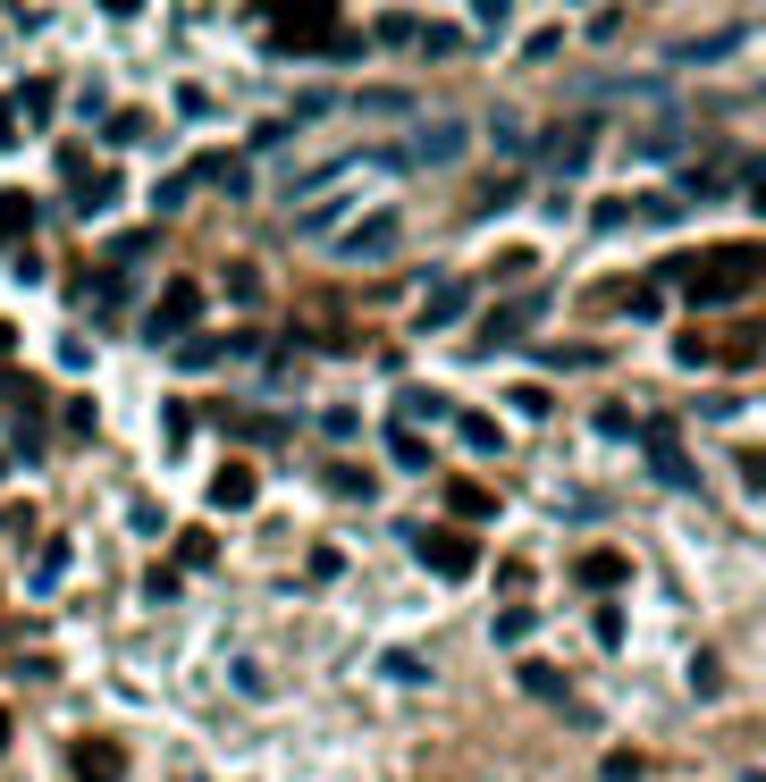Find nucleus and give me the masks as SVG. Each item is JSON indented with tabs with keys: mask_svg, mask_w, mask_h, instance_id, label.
I'll list each match as a JSON object with an SVG mask.
<instances>
[{
	"mask_svg": "<svg viewBox=\"0 0 766 782\" xmlns=\"http://www.w3.org/2000/svg\"><path fill=\"white\" fill-rule=\"evenodd\" d=\"M0 749H9V706H0Z\"/></svg>",
	"mask_w": 766,
	"mask_h": 782,
	"instance_id": "obj_26",
	"label": "nucleus"
},
{
	"mask_svg": "<svg viewBox=\"0 0 766 782\" xmlns=\"http://www.w3.org/2000/svg\"><path fill=\"white\" fill-rule=\"evenodd\" d=\"M269 51H363L354 42V26L337 18V9H304V18H269Z\"/></svg>",
	"mask_w": 766,
	"mask_h": 782,
	"instance_id": "obj_2",
	"label": "nucleus"
},
{
	"mask_svg": "<svg viewBox=\"0 0 766 782\" xmlns=\"http://www.w3.org/2000/svg\"><path fill=\"white\" fill-rule=\"evenodd\" d=\"M522 690H531V699H556L564 715H573V682H564L556 665H522Z\"/></svg>",
	"mask_w": 766,
	"mask_h": 782,
	"instance_id": "obj_13",
	"label": "nucleus"
},
{
	"mask_svg": "<svg viewBox=\"0 0 766 782\" xmlns=\"http://www.w3.org/2000/svg\"><path fill=\"white\" fill-rule=\"evenodd\" d=\"M177 564H212V531H186V538H177Z\"/></svg>",
	"mask_w": 766,
	"mask_h": 782,
	"instance_id": "obj_21",
	"label": "nucleus"
},
{
	"mask_svg": "<svg viewBox=\"0 0 766 782\" xmlns=\"http://www.w3.org/2000/svg\"><path fill=\"white\" fill-rule=\"evenodd\" d=\"M253 496H262V479H253V463H228V472L212 479V505H219V514H236V505H253Z\"/></svg>",
	"mask_w": 766,
	"mask_h": 782,
	"instance_id": "obj_9",
	"label": "nucleus"
},
{
	"mask_svg": "<svg viewBox=\"0 0 766 782\" xmlns=\"http://www.w3.org/2000/svg\"><path fill=\"white\" fill-rule=\"evenodd\" d=\"M337 253H345V261H387V253H396V219H387V210H380V219H363Z\"/></svg>",
	"mask_w": 766,
	"mask_h": 782,
	"instance_id": "obj_6",
	"label": "nucleus"
},
{
	"mask_svg": "<svg viewBox=\"0 0 766 782\" xmlns=\"http://www.w3.org/2000/svg\"><path fill=\"white\" fill-rule=\"evenodd\" d=\"M194 177H212V186H228V194H245V186H253V177H245V160H236V152H212V160H203Z\"/></svg>",
	"mask_w": 766,
	"mask_h": 782,
	"instance_id": "obj_15",
	"label": "nucleus"
},
{
	"mask_svg": "<svg viewBox=\"0 0 766 782\" xmlns=\"http://www.w3.org/2000/svg\"><path fill=\"white\" fill-rule=\"evenodd\" d=\"M59 573H68V538H51V547H42V581H35V590H51Z\"/></svg>",
	"mask_w": 766,
	"mask_h": 782,
	"instance_id": "obj_22",
	"label": "nucleus"
},
{
	"mask_svg": "<svg viewBox=\"0 0 766 782\" xmlns=\"http://www.w3.org/2000/svg\"><path fill=\"white\" fill-rule=\"evenodd\" d=\"M26 219H35V202H26V194H0V236H18Z\"/></svg>",
	"mask_w": 766,
	"mask_h": 782,
	"instance_id": "obj_20",
	"label": "nucleus"
},
{
	"mask_svg": "<svg viewBox=\"0 0 766 782\" xmlns=\"http://www.w3.org/2000/svg\"><path fill=\"white\" fill-rule=\"evenodd\" d=\"M455 429H463V446H480V455H498V420H489V413H463Z\"/></svg>",
	"mask_w": 766,
	"mask_h": 782,
	"instance_id": "obj_17",
	"label": "nucleus"
},
{
	"mask_svg": "<svg viewBox=\"0 0 766 782\" xmlns=\"http://www.w3.org/2000/svg\"><path fill=\"white\" fill-rule=\"evenodd\" d=\"M51 101H59V85H42V77H35V85H18V110L35 118V127H42V118H51Z\"/></svg>",
	"mask_w": 766,
	"mask_h": 782,
	"instance_id": "obj_16",
	"label": "nucleus"
},
{
	"mask_svg": "<svg viewBox=\"0 0 766 782\" xmlns=\"http://www.w3.org/2000/svg\"><path fill=\"white\" fill-rule=\"evenodd\" d=\"M758 278H766V253L758 245H725V253H708V261H682V287H690V304H699V311L742 304Z\"/></svg>",
	"mask_w": 766,
	"mask_h": 782,
	"instance_id": "obj_1",
	"label": "nucleus"
},
{
	"mask_svg": "<svg viewBox=\"0 0 766 782\" xmlns=\"http://www.w3.org/2000/svg\"><path fill=\"white\" fill-rule=\"evenodd\" d=\"M531 320H539V304H505L498 320L480 328V345H505V337H531Z\"/></svg>",
	"mask_w": 766,
	"mask_h": 782,
	"instance_id": "obj_14",
	"label": "nucleus"
},
{
	"mask_svg": "<svg viewBox=\"0 0 766 782\" xmlns=\"http://www.w3.org/2000/svg\"><path fill=\"white\" fill-rule=\"evenodd\" d=\"M640 438H649V463H657V479H674V488H690V455H682V438H674V420H649V429H640Z\"/></svg>",
	"mask_w": 766,
	"mask_h": 782,
	"instance_id": "obj_5",
	"label": "nucleus"
},
{
	"mask_svg": "<svg viewBox=\"0 0 766 782\" xmlns=\"http://www.w3.org/2000/svg\"><path fill=\"white\" fill-rule=\"evenodd\" d=\"M387 455H396V463H404V472H430V446H422V438H413V429H396V438H387Z\"/></svg>",
	"mask_w": 766,
	"mask_h": 782,
	"instance_id": "obj_19",
	"label": "nucleus"
},
{
	"mask_svg": "<svg viewBox=\"0 0 766 782\" xmlns=\"http://www.w3.org/2000/svg\"><path fill=\"white\" fill-rule=\"evenodd\" d=\"M742 479H749V488L766 496V446H742Z\"/></svg>",
	"mask_w": 766,
	"mask_h": 782,
	"instance_id": "obj_23",
	"label": "nucleus"
},
{
	"mask_svg": "<svg viewBox=\"0 0 766 782\" xmlns=\"http://www.w3.org/2000/svg\"><path fill=\"white\" fill-rule=\"evenodd\" d=\"M446 320H463V287H439V295H430L422 328H446Z\"/></svg>",
	"mask_w": 766,
	"mask_h": 782,
	"instance_id": "obj_18",
	"label": "nucleus"
},
{
	"mask_svg": "<svg viewBox=\"0 0 766 782\" xmlns=\"http://www.w3.org/2000/svg\"><path fill=\"white\" fill-rule=\"evenodd\" d=\"M68 177H77V194H68V202H77L85 219H94V210H110V194H118V177H110V169L94 177V169H85V160H68Z\"/></svg>",
	"mask_w": 766,
	"mask_h": 782,
	"instance_id": "obj_10",
	"label": "nucleus"
},
{
	"mask_svg": "<svg viewBox=\"0 0 766 782\" xmlns=\"http://www.w3.org/2000/svg\"><path fill=\"white\" fill-rule=\"evenodd\" d=\"M9 345H18V328H9V320H0V354H9Z\"/></svg>",
	"mask_w": 766,
	"mask_h": 782,
	"instance_id": "obj_25",
	"label": "nucleus"
},
{
	"mask_svg": "<svg viewBox=\"0 0 766 782\" xmlns=\"http://www.w3.org/2000/svg\"><path fill=\"white\" fill-rule=\"evenodd\" d=\"M0 143H18V118H9V101H0Z\"/></svg>",
	"mask_w": 766,
	"mask_h": 782,
	"instance_id": "obj_24",
	"label": "nucleus"
},
{
	"mask_svg": "<svg viewBox=\"0 0 766 782\" xmlns=\"http://www.w3.org/2000/svg\"><path fill=\"white\" fill-rule=\"evenodd\" d=\"M446 505H455L463 522H489V514H498V496L480 488V479H446Z\"/></svg>",
	"mask_w": 766,
	"mask_h": 782,
	"instance_id": "obj_12",
	"label": "nucleus"
},
{
	"mask_svg": "<svg viewBox=\"0 0 766 782\" xmlns=\"http://www.w3.org/2000/svg\"><path fill=\"white\" fill-rule=\"evenodd\" d=\"M77 774L85 782H118V774H127V749H118V741H77Z\"/></svg>",
	"mask_w": 766,
	"mask_h": 782,
	"instance_id": "obj_8",
	"label": "nucleus"
},
{
	"mask_svg": "<svg viewBox=\"0 0 766 782\" xmlns=\"http://www.w3.org/2000/svg\"><path fill=\"white\" fill-rule=\"evenodd\" d=\"M455 152H463V127H455V118H439V127L413 135V152H387V160H455Z\"/></svg>",
	"mask_w": 766,
	"mask_h": 782,
	"instance_id": "obj_7",
	"label": "nucleus"
},
{
	"mask_svg": "<svg viewBox=\"0 0 766 782\" xmlns=\"http://www.w3.org/2000/svg\"><path fill=\"white\" fill-rule=\"evenodd\" d=\"M194 311H203V287H194V278H169V287H160V304H153V320H144V337H153V345L186 337Z\"/></svg>",
	"mask_w": 766,
	"mask_h": 782,
	"instance_id": "obj_3",
	"label": "nucleus"
},
{
	"mask_svg": "<svg viewBox=\"0 0 766 782\" xmlns=\"http://www.w3.org/2000/svg\"><path fill=\"white\" fill-rule=\"evenodd\" d=\"M413 547H422V564L430 573H446V581H463L480 564V547H472V531H422L413 538Z\"/></svg>",
	"mask_w": 766,
	"mask_h": 782,
	"instance_id": "obj_4",
	"label": "nucleus"
},
{
	"mask_svg": "<svg viewBox=\"0 0 766 782\" xmlns=\"http://www.w3.org/2000/svg\"><path fill=\"white\" fill-rule=\"evenodd\" d=\"M581 581H590L598 597H615V590H623V581H632V564H623V555H615V547H598V555H581Z\"/></svg>",
	"mask_w": 766,
	"mask_h": 782,
	"instance_id": "obj_11",
	"label": "nucleus"
}]
</instances>
